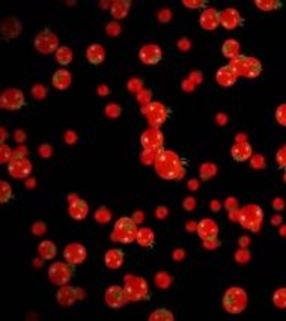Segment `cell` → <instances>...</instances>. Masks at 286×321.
I'll return each instance as SVG.
<instances>
[{
    "label": "cell",
    "mask_w": 286,
    "mask_h": 321,
    "mask_svg": "<svg viewBox=\"0 0 286 321\" xmlns=\"http://www.w3.org/2000/svg\"><path fill=\"white\" fill-rule=\"evenodd\" d=\"M255 6L261 11H276V9H280L283 6V2L280 0H255Z\"/></svg>",
    "instance_id": "33"
},
{
    "label": "cell",
    "mask_w": 286,
    "mask_h": 321,
    "mask_svg": "<svg viewBox=\"0 0 286 321\" xmlns=\"http://www.w3.org/2000/svg\"><path fill=\"white\" fill-rule=\"evenodd\" d=\"M231 155L235 162L238 163H243V162H247V160L252 158L253 155V148L249 142L246 140H241V142H237L232 148H231Z\"/></svg>",
    "instance_id": "21"
},
{
    "label": "cell",
    "mask_w": 286,
    "mask_h": 321,
    "mask_svg": "<svg viewBox=\"0 0 286 321\" xmlns=\"http://www.w3.org/2000/svg\"><path fill=\"white\" fill-rule=\"evenodd\" d=\"M273 207H274V210L280 211V210H283V207H285V201H283L282 198H276V199L273 201Z\"/></svg>",
    "instance_id": "57"
},
{
    "label": "cell",
    "mask_w": 286,
    "mask_h": 321,
    "mask_svg": "<svg viewBox=\"0 0 286 321\" xmlns=\"http://www.w3.org/2000/svg\"><path fill=\"white\" fill-rule=\"evenodd\" d=\"M203 246H205V249H208V250H211V249H217V247L220 246V240H218V237H215V238H209V240H203Z\"/></svg>",
    "instance_id": "51"
},
{
    "label": "cell",
    "mask_w": 286,
    "mask_h": 321,
    "mask_svg": "<svg viewBox=\"0 0 286 321\" xmlns=\"http://www.w3.org/2000/svg\"><path fill=\"white\" fill-rule=\"evenodd\" d=\"M247 293L240 287L227 288L223 294L221 305L223 309L229 314H241L247 306Z\"/></svg>",
    "instance_id": "3"
},
{
    "label": "cell",
    "mask_w": 286,
    "mask_h": 321,
    "mask_svg": "<svg viewBox=\"0 0 286 321\" xmlns=\"http://www.w3.org/2000/svg\"><path fill=\"white\" fill-rule=\"evenodd\" d=\"M86 59L92 65H101L105 59V50L101 44H91L86 50Z\"/></svg>",
    "instance_id": "25"
},
{
    "label": "cell",
    "mask_w": 286,
    "mask_h": 321,
    "mask_svg": "<svg viewBox=\"0 0 286 321\" xmlns=\"http://www.w3.org/2000/svg\"><path fill=\"white\" fill-rule=\"evenodd\" d=\"M155 284L160 287V288H169L170 284H172V278L170 275H167L166 272H161L155 276Z\"/></svg>",
    "instance_id": "41"
},
{
    "label": "cell",
    "mask_w": 286,
    "mask_h": 321,
    "mask_svg": "<svg viewBox=\"0 0 286 321\" xmlns=\"http://www.w3.org/2000/svg\"><path fill=\"white\" fill-rule=\"evenodd\" d=\"M82 297H83V291L77 287H70V285L61 287V290L56 293V302L64 308L73 306Z\"/></svg>",
    "instance_id": "14"
},
{
    "label": "cell",
    "mask_w": 286,
    "mask_h": 321,
    "mask_svg": "<svg viewBox=\"0 0 286 321\" xmlns=\"http://www.w3.org/2000/svg\"><path fill=\"white\" fill-rule=\"evenodd\" d=\"M155 214H157V217L158 219H164L167 214H169V210H167V207H158L157 210H155Z\"/></svg>",
    "instance_id": "56"
},
{
    "label": "cell",
    "mask_w": 286,
    "mask_h": 321,
    "mask_svg": "<svg viewBox=\"0 0 286 321\" xmlns=\"http://www.w3.org/2000/svg\"><path fill=\"white\" fill-rule=\"evenodd\" d=\"M54 58H56L57 64H61V65L67 67V65H70V64L73 62V59H74V53H73V50H71L70 47L62 45V47L57 48V51L54 53Z\"/></svg>",
    "instance_id": "31"
},
{
    "label": "cell",
    "mask_w": 286,
    "mask_h": 321,
    "mask_svg": "<svg viewBox=\"0 0 286 321\" xmlns=\"http://www.w3.org/2000/svg\"><path fill=\"white\" fill-rule=\"evenodd\" d=\"M86 256H88V250H86V247L82 243H70L64 249V258H65V261H68L73 265L83 264L86 261Z\"/></svg>",
    "instance_id": "16"
},
{
    "label": "cell",
    "mask_w": 286,
    "mask_h": 321,
    "mask_svg": "<svg viewBox=\"0 0 286 321\" xmlns=\"http://www.w3.org/2000/svg\"><path fill=\"white\" fill-rule=\"evenodd\" d=\"M217 175V166L211 162H206V163H202L200 168H199V177L202 181H208L211 178H214Z\"/></svg>",
    "instance_id": "34"
},
{
    "label": "cell",
    "mask_w": 286,
    "mask_h": 321,
    "mask_svg": "<svg viewBox=\"0 0 286 321\" xmlns=\"http://www.w3.org/2000/svg\"><path fill=\"white\" fill-rule=\"evenodd\" d=\"M252 165L255 168H265V158L261 157V155H255L253 160H252Z\"/></svg>",
    "instance_id": "53"
},
{
    "label": "cell",
    "mask_w": 286,
    "mask_h": 321,
    "mask_svg": "<svg viewBox=\"0 0 286 321\" xmlns=\"http://www.w3.org/2000/svg\"><path fill=\"white\" fill-rule=\"evenodd\" d=\"M247 241H249V238H246V237L240 240V243H241V246H243V247H246V243H247Z\"/></svg>",
    "instance_id": "63"
},
{
    "label": "cell",
    "mask_w": 286,
    "mask_h": 321,
    "mask_svg": "<svg viewBox=\"0 0 286 321\" xmlns=\"http://www.w3.org/2000/svg\"><path fill=\"white\" fill-rule=\"evenodd\" d=\"M131 9V2L130 0H116L110 6V14L114 20H124Z\"/></svg>",
    "instance_id": "26"
},
{
    "label": "cell",
    "mask_w": 286,
    "mask_h": 321,
    "mask_svg": "<svg viewBox=\"0 0 286 321\" xmlns=\"http://www.w3.org/2000/svg\"><path fill=\"white\" fill-rule=\"evenodd\" d=\"M136 241L140 247H152L155 243V234L151 228H140L137 231V237Z\"/></svg>",
    "instance_id": "29"
},
{
    "label": "cell",
    "mask_w": 286,
    "mask_h": 321,
    "mask_svg": "<svg viewBox=\"0 0 286 321\" xmlns=\"http://www.w3.org/2000/svg\"><path fill=\"white\" fill-rule=\"evenodd\" d=\"M276 162L280 169H286V143L279 148V151L276 154Z\"/></svg>",
    "instance_id": "42"
},
{
    "label": "cell",
    "mask_w": 286,
    "mask_h": 321,
    "mask_svg": "<svg viewBox=\"0 0 286 321\" xmlns=\"http://www.w3.org/2000/svg\"><path fill=\"white\" fill-rule=\"evenodd\" d=\"M0 106L5 110H20L26 106L24 94L17 88H8L0 95Z\"/></svg>",
    "instance_id": "10"
},
{
    "label": "cell",
    "mask_w": 286,
    "mask_h": 321,
    "mask_svg": "<svg viewBox=\"0 0 286 321\" xmlns=\"http://www.w3.org/2000/svg\"><path fill=\"white\" fill-rule=\"evenodd\" d=\"M199 24L206 32L215 30L220 26V11H217L215 8H206L199 15Z\"/></svg>",
    "instance_id": "18"
},
{
    "label": "cell",
    "mask_w": 286,
    "mask_h": 321,
    "mask_svg": "<svg viewBox=\"0 0 286 321\" xmlns=\"http://www.w3.org/2000/svg\"><path fill=\"white\" fill-rule=\"evenodd\" d=\"M229 65L235 70L238 77H244V79H258L262 73L261 61L244 55H240L238 58L232 59Z\"/></svg>",
    "instance_id": "4"
},
{
    "label": "cell",
    "mask_w": 286,
    "mask_h": 321,
    "mask_svg": "<svg viewBox=\"0 0 286 321\" xmlns=\"http://www.w3.org/2000/svg\"><path fill=\"white\" fill-rule=\"evenodd\" d=\"M39 154H41L42 157H45V155L48 157V155L51 154V146H50V145H41V146H39Z\"/></svg>",
    "instance_id": "58"
},
{
    "label": "cell",
    "mask_w": 286,
    "mask_h": 321,
    "mask_svg": "<svg viewBox=\"0 0 286 321\" xmlns=\"http://www.w3.org/2000/svg\"><path fill=\"white\" fill-rule=\"evenodd\" d=\"M139 59L145 65H157L163 59V51L161 47L157 44H145L139 50Z\"/></svg>",
    "instance_id": "17"
},
{
    "label": "cell",
    "mask_w": 286,
    "mask_h": 321,
    "mask_svg": "<svg viewBox=\"0 0 286 321\" xmlns=\"http://www.w3.org/2000/svg\"><path fill=\"white\" fill-rule=\"evenodd\" d=\"M127 88L130 92H134V94H140L143 91V82L140 79H131L128 83H127Z\"/></svg>",
    "instance_id": "45"
},
{
    "label": "cell",
    "mask_w": 286,
    "mask_h": 321,
    "mask_svg": "<svg viewBox=\"0 0 286 321\" xmlns=\"http://www.w3.org/2000/svg\"><path fill=\"white\" fill-rule=\"evenodd\" d=\"M154 169L157 175L163 180H183L186 175V165L183 158L170 149H161L155 163Z\"/></svg>",
    "instance_id": "1"
},
{
    "label": "cell",
    "mask_w": 286,
    "mask_h": 321,
    "mask_svg": "<svg viewBox=\"0 0 286 321\" xmlns=\"http://www.w3.org/2000/svg\"><path fill=\"white\" fill-rule=\"evenodd\" d=\"M273 303L279 309H286V287L277 288L273 294Z\"/></svg>",
    "instance_id": "36"
},
{
    "label": "cell",
    "mask_w": 286,
    "mask_h": 321,
    "mask_svg": "<svg viewBox=\"0 0 286 321\" xmlns=\"http://www.w3.org/2000/svg\"><path fill=\"white\" fill-rule=\"evenodd\" d=\"M51 83L57 91H67L73 83V76L68 70L61 68V70L54 71V74L51 77Z\"/></svg>",
    "instance_id": "24"
},
{
    "label": "cell",
    "mask_w": 286,
    "mask_h": 321,
    "mask_svg": "<svg viewBox=\"0 0 286 321\" xmlns=\"http://www.w3.org/2000/svg\"><path fill=\"white\" fill-rule=\"evenodd\" d=\"M76 265L70 264L68 261H57L53 262L48 267V279L53 285L56 287H64L68 285L70 281L76 275Z\"/></svg>",
    "instance_id": "5"
},
{
    "label": "cell",
    "mask_w": 286,
    "mask_h": 321,
    "mask_svg": "<svg viewBox=\"0 0 286 321\" xmlns=\"http://www.w3.org/2000/svg\"><path fill=\"white\" fill-rule=\"evenodd\" d=\"M33 45L41 55H51V53H56L57 48H59V36L51 32L48 27H45L35 36Z\"/></svg>",
    "instance_id": "9"
},
{
    "label": "cell",
    "mask_w": 286,
    "mask_h": 321,
    "mask_svg": "<svg viewBox=\"0 0 286 321\" xmlns=\"http://www.w3.org/2000/svg\"><path fill=\"white\" fill-rule=\"evenodd\" d=\"M142 113L154 128H160L169 118V109L160 101H152L148 106L142 107Z\"/></svg>",
    "instance_id": "8"
},
{
    "label": "cell",
    "mask_w": 286,
    "mask_h": 321,
    "mask_svg": "<svg viewBox=\"0 0 286 321\" xmlns=\"http://www.w3.org/2000/svg\"><path fill=\"white\" fill-rule=\"evenodd\" d=\"M95 220L99 223V225H105L111 220V211L107 208V207H99L96 211H95Z\"/></svg>",
    "instance_id": "37"
},
{
    "label": "cell",
    "mask_w": 286,
    "mask_h": 321,
    "mask_svg": "<svg viewBox=\"0 0 286 321\" xmlns=\"http://www.w3.org/2000/svg\"><path fill=\"white\" fill-rule=\"evenodd\" d=\"M21 29H23V26L15 17H9V18L3 20V23H2V33L6 39L15 38L21 32Z\"/></svg>",
    "instance_id": "27"
},
{
    "label": "cell",
    "mask_w": 286,
    "mask_h": 321,
    "mask_svg": "<svg viewBox=\"0 0 286 321\" xmlns=\"http://www.w3.org/2000/svg\"><path fill=\"white\" fill-rule=\"evenodd\" d=\"M33 171L32 162H29L27 158H17V160H11L8 163V174L15 178V180H26L30 177Z\"/></svg>",
    "instance_id": "13"
},
{
    "label": "cell",
    "mask_w": 286,
    "mask_h": 321,
    "mask_svg": "<svg viewBox=\"0 0 286 321\" xmlns=\"http://www.w3.org/2000/svg\"><path fill=\"white\" fill-rule=\"evenodd\" d=\"M137 223L133 217H121L118 219V222H114L113 226V232H111V240L121 243V244H131L133 241H136L137 237Z\"/></svg>",
    "instance_id": "2"
},
{
    "label": "cell",
    "mask_w": 286,
    "mask_h": 321,
    "mask_svg": "<svg viewBox=\"0 0 286 321\" xmlns=\"http://www.w3.org/2000/svg\"><path fill=\"white\" fill-rule=\"evenodd\" d=\"M140 143L145 151H161L164 145V134L160 128L149 127L142 133Z\"/></svg>",
    "instance_id": "11"
},
{
    "label": "cell",
    "mask_w": 286,
    "mask_h": 321,
    "mask_svg": "<svg viewBox=\"0 0 286 321\" xmlns=\"http://www.w3.org/2000/svg\"><path fill=\"white\" fill-rule=\"evenodd\" d=\"M38 253L42 259H53L57 253V247L51 240H42L38 246Z\"/></svg>",
    "instance_id": "30"
},
{
    "label": "cell",
    "mask_w": 286,
    "mask_h": 321,
    "mask_svg": "<svg viewBox=\"0 0 286 321\" xmlns=\"http://www.w3.org/2000/svg\"><path fill=\"white\" fill-rule=\"evenodd\" d=\"M235 259H237V262H241V264L247 262V261L250 259V253H249V250H247L246 247L240 249V250L235 253Z\"/></svg>",
    "instance_id": "46"
},
{
    "label": "cell",
    "mask_w": 286,
    "mask_h": 321,
    "mask_svg": "<svg viewBox=\"0 0 286 321\" xmlns=\"http://www.w3.org/2000/svg\"><path fill=\"white\" fill-rule=\"evenodd\" d=\"M189 187H191L193 190H196V189H197V181H194V180L190 181V183H189Z\"/></svg>",
    "instance_id": "61"
},
{
    "label": "cell",
    "mask_w": 286,
    "mask_h": 321,
    "mask_svg": "<svg viewBox=\"0 0 286 321\" xmlns=\"http://www.w3.org/2000/svg\"><path fill=\"white\" fill-rule=\"evenodd\" d=\"M26 148L21 146V148H17V151H14L12 154V160H17V158H26Z\"/></svg>",
    "instance_id": "55"
},
{
    "label": "cell",
    "mask_w": 286,
    "mask_h": 321,
    "mask_svg": "<svg viewBox=\"0 0 286 321\" xmlns=\"http://www.w3.org/2000/svg\"><path fill=\"white\" fill-rule=\"evenodd\" d=\"M244 24V18L235 8H226L220 11V26L226 30H235Z\"/></svg>",
    "instance_id": "15"
},
{
    "label": "cell",
    "mask_w": 286,
    "mask_h": 321,
    "mask_svg": "<svg viewBox=\"0 0 286 321\" xmlns=\"http://www.w3.org/2000/svg\"><path fill=\"white\" fill-rule=\"evenodd\" d=\"M215 80L223 88H231V86H234L237 83L238 74L235 73V70L231 65H224V67H221V68L217 70Z\"/></svg>",
    "instance_id": "19"
},
{
    "label": "cell",
    "mask_w": 286,
    "mask_h": 321,
    "mask_svg": "<svg viewBox=\"0 0 286 321\" xmlns=\"http://www.w3.org/2000/svg\"><path fill=\"white\" fill-rule=\"evenodd\" d=\"M148 320L149 321H174L175 315H174V312L166 309V308H158L154 312H151Z\"/></svg>",
    "instance_id": "32"
},
{
    "label": "cell",
    "mask_w": 286,
    "mask_h": 321,
    "mask_svg": "<svg viewBox=\"0 0 286 321\" xmlns=\"http://www.w3.org/2000/svg\"><path fill=\"white\" fill-rule=\"evenodd\" d=\"M44 231H45V225H44L42 222H36V223L32 226V232H33L35 235H41Z\"/></svg>",
    "instance_id": "54"
},
{
    "label": "cell",
    "mask_w": 286,
    "mask_h": 321,
    "mask_svg": "<svg viewBox=\"0 0 286 321\" xmlns=\"http://www.w3.org/2000/svg\"><path fill=\"white\" fill-rule=\"evenodd\" d=\"M104 302L108 308L111 309H119L128 302V296L125 293L124 287L119 285H111L105 290L104 293Z\"/></svg>",
    "instance_id": "12"
},
{
    "label": "cell",
    "mask_w": 286,
    "mask_h": 321,
    "mask_svg": "<svg viewBox=\"0 0 286 321\" xmlns=\"http://www.w3.org/2000/svg\"><path fill=\"white\" fill-rule=\"evenodd\" d=\"M121 112H122L121 106H119V104H116V103H110V104H107V106H105V109H104V113H105L108 118H118V116H121Z\"/></svg>",
    "instance_id": "39"
},
{
    "label": "cell",
    "mask_w": 286,
    "mask_h": 321,
    "mask_svg": "<svg viewBox=\"0 0 286 321\" xmlns=\"http://www.w3.org/2000/svg\"><path fill=\"white\" fill-rule=\"evenodd\" d=\"M280 235H282V237H286V226H282V229H280Z\"/></svg>",
    "instance_id": "64"
},
{
    "label": "cell",
    "mask_w": 286,
    "mask_h": 321,
    "mask_svg": "<svg viewBox=\"0 0 286 321\" xmlns=\"http://www.w3.org/2000/svg\"><path fill=\"white\" fill-rule=\"evenodd\" d=\"M209 207H211L212 211H220V210H218V208H220V202H218V201H212V202L209 204Z\"/></svg>",
    "instance_id": "60"
},
{
    "label": "cell",
    "mask_w": 286,
    "mask_h": 321,
    "mask_svg": "<svg viewBox=\"0 0 286 321\" xmlns=\"http://www.w3.org/2000/svg\"><path fill=\"white\" fill-rule=\"evenodd\" d=\"M196 232L202 241L209 240V238H215L218 235V225L212 219H202L196 226Z\"/></svg>",
    "instance_id": "20"
},
{
    "label": "cell",
    "mask_w": 286,
    "mask_h": 321,
    "mask_svg": "<svg viewBox=\"0 0 286 321\" xmlns=\"http://www.w3.org/2000/svg\"><path fill=\"white\" fill-rule=\"evenodd\" d=\"M184 255H186V253H184V250H183V249H178V250H175V252H174V259H175V261H181Z\"/></svg>",
    "instance_id": "59"
},
{
    "label": "cell",
    "mask_w": 286,
    "mask_h": 321,
    "mask_svg": "<svg viewBox=\"0 0 286 321\" xmlns=\"http://www.w3.org/2000/svg\"><path fill=\"white\" fill-rule=\"evenodd\" d=\"M274 116H276V121L279 122V125L286 127V103H283L277 107Z\"/></svg>",
    "instance_id": "40"
},
{
    "label": "cell",
    "mask_w": 286,
    "mask_h": 321,
    "mask_svg": "<svg viewBox=\"0 0 286 321\" xmlns=\"http://www.w3.org/2000/svg\"><path fill=\"white\" fill-rule=\"evenodd\" d=\"M68 214L74 219V220H85L89 214V205L85 199L82 198H76L71 201L70 207H68Z\"/></svg>",
    "instance_id": "22"
},
{
    "label": "cell",
    "mask_w": 286,
    "mask_h": 321,
    "mask_svg": "<svg viewBox=\"0 0 286 321\" xmlns=\"http://www.w3.org/2000/svg\"><path fill=\"white\" fill-rule=\"evenodd\" d=\"M240 225L244 229H249L252 232H258L262 222H264V211L259 205L250 204L246 205L240 210V217H238Z\"/></svg>",
    "instance_id": "6"
},
{
    "label": "cell",
    "mask_w": 286,
    "mask_h": 321,
    "mask_svg": "<svg viewBox=\"0 0 286 321\" xmlns=\"http://www.w3.org/2000/svg\"><path fill=\"white\" fill-rule=\"evenodd\" d=\"M224 207H226V210L231 213V211H235V210H238V201L235 199V198H227L226 199V202H224Z\"/></svg>",
    "instance_id": "49"
},
{
    "label": "cell",
    "mask_w": 286,
    "mask_h": 321,
    "mask_svg": "<svg viewBox=\"0 0 286 321\" xmlns=\"http://www.w3.org/2000/svg\"><path fill=\"white\" fill-rule=\"evenodd\" d=\"M14 198V190H12V186L8 183V181H0V202L2 204H6L9 202L11 199Z\"/></svg>",
    "instance_id": "35"
},
{
    "label": "cell",
    "mask_w": 286,
    "mask_h": 321,
    "mask_svg": "<svg viewBox=\"0 0 286 321\" xmlns=\"http://www.w3.org/2000/svg\"><path fill=\"white\" fill-rule=\"evenodd\" d=\"M124 259H125V253L122 249H118V247L107 250L104 255V264H105V267H108L110 270L121 269L122 264H124Z\"/></svg>",
    "instance_id": "23"
},
{
    "label": "cell",
    "mask_w": 286,
    "mask_h": 321,
    "mask_svg": "<svg viewBox=\"0 0 286 321\" xmlns=\"http://www.w3.org/2000/svg\"><path fill=\"white\" fill-rule=\"evenodd\" d=\"M0 139H2V143H5V140H6V130L5 128H2V137Z\"/></svg>",
    "instance_id": "62"
},
{
    "label": "cell",
    "mask_w": 286,
    "mask_h": 321,
    "mask_svg": "<svg viewBox=\"0 0 286 321\" xmlns=\"http://www.w3.org/2000/svg\"><path fill=\"white\" fill-rule=\"evenodd\" d=\"M221 55L227 59H235L241 55V44L237 39H226L221 45Z\"/></svg>",
    "instance_id": "28"
},
{
    "label": "cell",
    "mask_w": 286,
    "mask_h": 321,
    "mask_svg": "<svg viewBox=\"0 0 286 321\" xmlns=\"http://www.w3.org/2000/svg\"><path fill=\"white\" fill-rule=\"evenodd\" d=\"M183 5L189 9H202L208 5L206 0H183Z\"/></svg>",
    "instance_id": "43"
},
{
    "label": "cell",
    "mask_w": 286,
    "mask_h": 321,
    "mask_svg": "<svg viewBox=\"0 0 286 321\" xmlns=\"http://www.w3.org/2000/svg\"><path fill=\"white\" fill-rule=\"evenodd\" d=\"M124 288L128 296V300L131 302H140V300L149 299V285L146 279L140 276H134V275L125 276Z\"/></svg>",
    "instance_id": "7"
},
{
    "label": "cell",
    "mask_w": 286,
    "mask_h": 321,
    "mask_svg": "<svg viewBox=\"0 0 286 321\" xmlns=\"http://www.w3.org/2000/svg\"><path fill=\"white\" fill-rule=\"evenodd\" d=\"M183 207H184L186 211H193V210L196 208V199H194L193 196L186 198L184 202H183Z\"/></svg>",
    "instance_id": "50"
},
{
    "label": "cell",
    "mask_w": 286,
    "mask_h": 321,
    "mask_svg": "<svg viewBox=\"0 0 286 321\" xmlns=\"http://www.w3.org/2000/svg\"><path fill=\"white\" fill-rule=\"evenodd\" d=\"M137 100H139V103L142 104V107L148 106L149 103H152V101H151V92L143 89L140 94H137Z\"/></svg>",
    "instance_id": "47"
},
{
    "label": "cell",
    "mask_w": 286,
    "mask_h": 321,
    "mask_svg": "<svg viewBox=\"0 0 286 321\" xmlns=\"http://www.w3.org/2000/svg\"><path fill=\"white\" fill-rule=\"evenodd\" d=\"M172 20V12H170V9H163V11H160V14H158V21L160 23H169Z\"/></svg>",
    "instance_id": "52"
},
{
    "label": "cell",
    "mask_w": 286,
    "mask_h": 321,
    "mask_svg": "<svg viewBox=\"0 0 286 321\" xmlns=\"http://www.w3.org/2000/svg\"><path fill=\"white\" fill-rule=\"evenodd\" d=\"M158 154H160V151H145L143 149V154H142L140 158H142V162L145 165H154L157 157H158Z\"/></svg>",
    "instance_id": "44"
},
{
    "label": "cell",
    "mask_w": 286,
    "mask_h": 321,
    "mask_svg": "<svg viewBox=\"0 0 286 321\" xmlns=\"http://www.w3.org/2000/svg\"><path fill=\"white\" fill-rule=\"evenodd\" d=\"M32 95H33L35 98L41 100V98H44V97L47 95V89H45L44 86H41V85H36V86L32 88Z\"/></svg>",
    "instance_id": "48"
},
{
    "label": "cell",
    "mask_w": 286,
    "mask_h": 321,
    "mask_svg": "<svg viewBox=\"0 0 286 321\" xmlns=\"http://www.w3.org/2000/svg\"><path fill=\"white\" fill-rule=\"evenodd\" d=\"M12 154H14V151L11 149L9 145H6V143L0 145V163H2V165H8L11 160H12Z\"/></svg>",
    "instance_id": "38"
}]
</instances>
